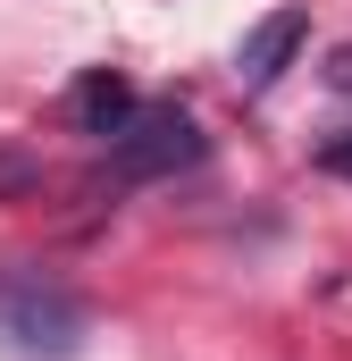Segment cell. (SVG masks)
Masks as SVG:
<instances>
[{
  "instance_id": "cell-1",
  "label": "cell",
  "mask_w": 352,
  "mask_h": 361,
  "mask_svg": "<svg viewBox=\"0 0 352 361\" xmlns=\"http://www.w3.org/2000/svg\"><path fill=\"white\" fill-rule=\"evenodd\" d=\"M0 345L25 361H68L84 345V302L42 269H0Z\"/></svg>"
},
{
  "instance_id": "cell-2",
  "label": "cell",
  "mask_w": 352,
  "mask_h": 361,
  "mask_svg": "<svg viewBox=\"0 0 352 361\" xmlns=\"http://www.w3.org/2000/svg\"><path fill=\"white\" fill-rule=\"evenodd\" d=\"M201 160V135L184 109H134L118 135H109V169L101 177L118 185H143V177H168V169H193Z\"/></svg>"
},
{
  "instance_id": "cell-3",
  "label": "cell",
  "mask_w": 352,
  "mask_h": 361,
  "mask_svg": "<svg viewBox=\"0 0 352 361\" xmlns=\"http://www.w3.org/2000/svg\"><path fill=\"white\" fill-rule=\"evenodd\" d=\"M302 42H310V8H268L260 25L235 42V76H244V92H268L285 68H294Z\"/></svg>"
},
{
  "instance_id": "cell-4",
  "label": "cell",
  "mask_w": 352,
  "mask_h": 361,
  "mask_svg": "<svg viewBox=\"0 0 352 361\" xmlns=\"http://www.w3.org/2000/svg\"><path fill=\"white\" fill-rule=\"evenodd\" d=\"M126 118H134V92H126V76L92 68L84 85H76V126H84V135H118Z\"/></svg>"
},
{
  "instance_id": "cell-5",
  "label": "cell",
  "mask_w": 352,
  "mask_h": 361,
  "mask_svg": "<svg viewBox=\"0 0 352 361\" xmlns=\"http://www.w3.org/2000/svg\"><path fill=\"white\" fill-rule=\"evenodd\" d=\"M319 169H327V177H352V126H344V135H327V143H319Z\"/></svg>"
},
{
  "instance_id": "cell-6",
  "label": "cell",
  "mask_w": 352,
  "mask_h": 361,
  "mask_svg": "<svg viewBox=\"0 0 352 361\" xmlns=\"http://www.w3.org/2000/svg\"><path fill=\"white\" fill-rule=\"evenodd\" d=\"M25 185H34V169H25V160H8V152H0V193H25Z\"/></svg>"
},
{
  "instance_id": "cell-7",
  "label": "cell",
  "mask_w": 352,
  "mask_h": 361,
  "mask_svg": "<svg viewBox=\"0 0 352 361\" xmlns=\"http://www.w3.org/2000/svg\"><path fill=\"white\" fill-rule=\"evenodd\" d=\"M327 76H336V85H352V51H336V68H327Z\"/></svg>"
}]
</instances>
